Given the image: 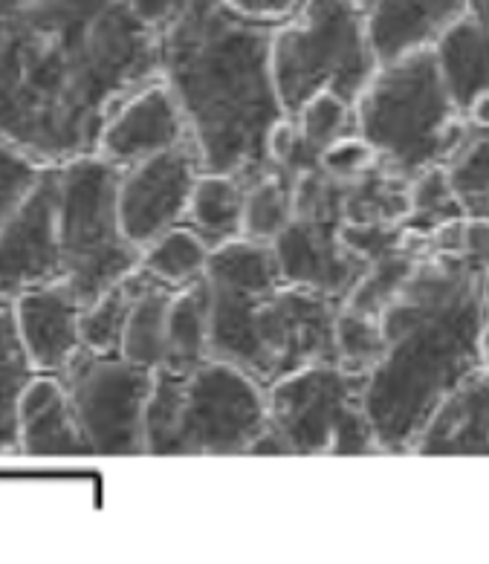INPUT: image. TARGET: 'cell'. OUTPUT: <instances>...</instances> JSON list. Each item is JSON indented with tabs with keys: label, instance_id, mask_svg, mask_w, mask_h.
I'll use <instances>...</instances> for the list:
<instances>
[{
	"label": "cell",
	"instance_id": "2e32d148",
	"mask_svg": "<svg viewBox=\"0 0 489 564\" xmlns=\"http://www.w3.org/2000/svg\"><path fill=\"white\" fill-rule=\"evenodd\" d=\"M18 455L87 457L90 443L76 420L64 379L35 373L18 402Z\"/></svg>",
	"mask_w": 489,
	"mask_h": 564
},
{
	"label": "cell",
	"instance_id": "4316f807",
	"mask_svg": "<svg viewBox=\"0 0 489 564\" xmlns=\"http://www.w3.org/2000/svg\"><path fill=\"white\" fill-rule=\"evenodd\" d=\"M290 217H293V206H290L287 169H270L261 177L249 180L247 194H243V238L272 243L284 232Z\"/></svg>",
	"mask_w": 489,
	"mask_h": 564
},
{
	"label": "cell",
	"instance_id": "5bb4252c",
	"mask_svg": "<svg viewBox=\"0 0 489 564\" xmlns=\"http://www.w3.org/2000/svg\"><path fill=\"white\" fill-rule=\"evenodd\" d=\"M183 142H192L183 110L174 99L172 87L163 78H154L110 113L96 154L117 169H131L148 156L163 154Z\"/></svg>",
	"mask_w": 489,
	"mask_h": 564
},
{
	"label": "cell",
	"instance_id": "4dcf8cb0",
	"mask_svg": "<svg viewBox=\"0 0 489 564\" xmlns=\"http://www.w3.org/2000/svg\"><path fill=\"white\" fill-rule=\"evenodd\" d=\"M336 362L354 373H368L382 356V330L380 316H366V313H354L348 307H339L336 313Z\"/></svg>",
	"mask_w": 489,
	"mask_h": 564
},
{
	"label": "cell",
	"instance_id": "83f0119b",
	"mask_svg": "<svg viewBox=\"0 0 489 564\" xmlns=\"http://www.w3.org/2000/svg\"><path fill=\"white\" fill-rule=\"evenodd\" d=\"M409 200H412V209L405 215L403 229L426 243L443 224H449L455 217H466L455 197L446 165H432V169L414 174L409 180Z\"/></svg>",
	"mask_w": 489,
	"mask_h": 564
},
{
	"label": "cell",
	"instance_id": "f546056e",
	"mask_svg": "<svg viewBox=\"0 0 489 564\" xmlns=\"http://www.w3.org/2000/svg\"><path fill=\"white\" fill-rule=\"evenodd\" d=\"M295 122L304 140V163L311 165L316 154L336 137L354 131V105L334 90H318L295 110Z\"/></svg>",
	"mask_w": 489,
	"mask_h": 564
},
{
	"label": "cell",
	"instance_id": "f35d334b",
	"mask_svg": "<svg viewBox=\"0 0 489 564\" xmlns=\"http://www.w3.org/2000/svg\"><path fill=\"white\" fill-rule=\"evenodd\" d=\"M469 15L478 18L489 30V0H469Z\"/></svg>",
	"mask_w": 489,
	"mask_h": 564
},
{
	"label": "cell",
	"instance_id": "d4e9b609",
	"mask_svg": "<svg viewBox=\"0 0 489 564\" xmlns=\"http://www.w3.org/2000/svg\"><path fill=\"white\" fill-rule=\"evenodd\" d=\"M209 256V243L192 226L180 224L142 249L140 267L151 279L163 281V284L186 286L203 279Z\"/></svg>",
	"mask_w": 489,
	"mask_h": 564
},
{
	"label": "cell",
	"instance_id": "8fae6325",
	"mask_svg": "<svg viewBox=\"0 0 489 564\" xmlns=\"http://www.w3.org/2000/svg\"><path fill=\"white\" fill-rule=\"evenodd\" d=\"M345 183L330 180L318 203L304 215H293L284 232L272 240L281 275L293 284L313 286L318 293L345 302L368 263L350 256L343 243Z\"/></svg>",
	"mask_w": 489,
	"mask_h": 564
},
{
	"label": "cell",
	"instance_id": "8d00e7d4",
	"mask_svg": "<svg viewBox=\"0 0 489 564\" xmlns=\"http://www.w3.org/2000/svg\"><path fill=\"white\" fill-rule=\"evenodd\" d=\"M466 117H469L472 128H478V131H489V94H483L481 99L475 101Z\"/></svg>",
	"mask_w": 489,
	"mask_h": 564
},
{
	"label": "cell",
	"instance_id": "ac0fdd59",
	"mask_svg": "<svg viewBox=\"0 0 489 564\" xmlns=\"http://www.w3.org/2000/svg\"><path fill=\"white\" fill-rule=\"evenodd\" d=\"M412 455H489V365L437 405Z\"/></svg>",
	"mask_w": 489,
	"mask_h": 564
},
{
	"label": "cell",
	"instance_id": "cb8c5ba5",
	"mask_svg": "<svg viewBox=\"0 0 489 564\" xmlns=\"http://www.w3.org/2000/svg\"><path fill=\"white\" fill-rule=\"evenodd\" d=\"M35 373L18 336L12 304L0 302V455L18 452V402Z\"/></svg>",
	"mask_w": 489,
	"mask_h": 564
},
{
	"label": "cell",
	"instance_id": "8992f818",
	"mask_svg": "<svg viewBox=\"0 0 489 564\" xmlns=\"http://www.w3.org/2000/svg\"><path fill=\"white\" fill-rule=\"evenodd\" d=\"M354 131L380 154V163L412 180L432 165H446L475 131L443 85L435 53L380 64L354 101Z\"/></svg>",
	"mask_w": 489,
	"mask_h": 564
},
{
	"label": "cell",
	"instance_id": "ba28073f",
	"mask_svg": "<svg viewBox=\"0 0 489 564\" xmlns=\"http://www.w3.org/2000/svg\"><path fill=\"white\" fill-rule=\"evenodd\" d=\"M55 171L62 281L87 307L140 267L142 249L124 238L119 224L117 188L122 169L99 154H85L55 165Z\"/></svg>",
	"mask_w": 489,
	"mask_h": 564
},
{
	"label": "cell",
	"instance_id": "1f68e13d",
	"mask_svg": "<svg viewBox=\"0 0 489 564\" xmlns=\"http://www.w3.org/2000/svg\"><path fill=\"white\" fill-rule=\"evenodd\" d=\"M377 163H380L377 148L357 131H348L343 137H336L334 142H327L316 154V160H313V165L322 174H327L330 180H343V183L345 180L362 177Z\"/></svg>",
	"mask_w": 489,
	"mask_h": 564
},
{
	"label": "cell",
	"instance_id": "d6986e66",
	"mask_svg": "<svg viewBox=\"0 0 489 564\" xmlns=\"http://www.w3.org/2000/svg\"><path fill=\"white\" fill-rule=\"evenodd\" d=\"M432 53L449 96L460 113H469L475 101L489 94V30L466 12L443 32Z\"/></svg>",
	"mask_w": 489,
	"mask_h": 564
},
{
	"label": "cell",
	"instance_id": "ffe728a7",
	"mask_svg": "<svg viewBox=\"0 0 489 564\" xmlns=\"http://www.w3.org/2000/svg\"><path fill=\"white\" fill-rule=\"evenodd\" d=\"M243 194L247 183L224 171H200L192 200H188L186 224L200 235L211 249L226 240L241 238Z\"/></svg>",
	"mask_w": 489,
	"mask_h": 564
},
{
	"label": "cell",
	"instance_id": "3957f363",
	"mask_svg": "<svg viewBox=\"0 0 489 564\" xmlns=\"http://www.w3.org/2000/svg\"><path fill=\"white\" fill-rule=\"evenodd\" d=\"M224 0H186L160 39V78L172 87L203 171L243 183L270 171L264 137L284 117L272 78V35Z\"/></svg>",
	"mask_w": 489,
	"mask_h": 564
},
{
	"label": "cell",
	"instance_id": "6da1fadb",
	"mask_svg": "<svg viewBox=\"0 0 489 564\" xmlns=\"http://www.w3.org/2000/svg\"><path fill=\"white\" fill-rule=\"evenodd\" d=\"M154 78L160 39L122 0H0V140L39 165L96 154Z\"/></svg>",
	"mask_w": 489,
	"mask_h": 564
},
{
	"label": "cell",
	"instance_id": "f1b7e54d",
	"mask_svg": "<svg viewBox=\"0 0 489 564\" xmlns=\"http://www.w3.org/2000/svg\"><path fill=\"white\" fill-rule=\"evenodd\" d=\"M446 171L464 215L489 224V131L475 128L458 154L446 163Z\"/></svg>",
	"mask_w": 489,
	"mask_h": 564
},
{
	"label": "cell",
	"instance_id": "7c38bea8",
	"mask_svg": "<svg viewBox=\"0 0 489 564\" xmlns=\"http://www.w3.org/2000/svg\"><path fill=\"white\" fill-rule=\"evenodd\" d=\"M200 171V160L192 142L122 169L117 206L124 238L137 249H145L163 232L186 224L188 200Z\"/></svg>",
	"mask_w": 489,
	"mask_h": 564
},
{
	"label": "cell",
	"instance_id": "30bf717a",
	"mask_svg": "<svg viewBox=\"0 0 489 564\" xmlns=\"http://www.w3.org/2000/svg\"><path fill=\"white\" fill-rule=\"evenodd\" d=\"M58 377L64 379L90 452L105 457L145 455V405L154 371L119 350L82 348Z\"/></svg>",
	"mask_w": 489,
	"mask_h": 564
},
{
	"label": "cell",
	"instance_id": "e575fe53",
	"mask_svg": "<svg viewBox=\"0 0 489 564\" xmlns=\"http://www.w3.org/2000/svg\"><path fill=\"white\" fill-rule=\"evenodd\" d=\"M224 3L258 24H284L302 9L304 0H224Z\"/></svg>",
	"mask_w": 489,
	"mask_h": 564
},
{
	"label": "cell",
	"instance_id": "4fadbf2b",
	"mask_svg": "<svg viewBox=\"0 0 489 564\" xmlns=\"http://www.w3.org/2000/svg\"><path fill=\"white\" fill-rule=\"evenodd\" d=\"M62 281L58 243V171L44 165L24 200L0 226V302L30 286Z\"/></svg>",
	"mask_w": 489,
	"mask_h": 564
},
{
	"label": "cell",
	"instance_id": "277c9868",
	"mask_svg": "<svg viewBox=\"0 0 489 564\" xmlns=\"http://www.w3.org/2000/svg\"><path fill=\"white\" fill-rule=\"evenodd\" d=\"M209 356L270 388L307 365L336 362V313L343 302L281 275L272 243L232 238L211 249Z\"/></svg>",
	"mask_w": 489,
	"mask_h": 564
},
{
	"label": "cell",
	"instance_id": "5b68a950",
	"mask_svg": "<svg viewBox=\"0 0 489 564\" xmlns=\"http://www.w3.org/2000/svg\"><path fill=\"white\" fill-rule=\"evenodd\" d=\"M267 423V388L218 356L156 368L145 405V455H249Z\"/></svg>",
	"mask_w": 489,
	"mask_h": 564
},
{
	"label": "cell",
	"instance_id": "44dd1931",
	"mask_svg": "<svg viewBox=\"0 0 489 564\" xmlns=\"http://www.w3.org/2000/svg\"><path fill=\"white\" fill-rule=\"evenodd\" d=\"M177 286H169L148 275L145 286L137 295L128 322H124L119 354L142 368H163L169 359V304Z\"/></svg>",
	"mask_w": 489,
	"mask_h": 564
},
{
	"label": "cell",
	"instance_id": "e0dca14e",
	"mask_svg": "<svg viewBox=\"0 0 489 564\" xmlns=\"http://www.w3.org/2000/svg\"><path fill=\"white\" fill-rule=\"evenodd\" d=\"M466 12L469 0H373L366 12V32L377 64L432 50Z\"/></svg>",
	"mask_w": 489,
	"mask_h": 564
},
{
	"label": "cell",
	"instance_id": "9a60e30c",
	"mask_svg": "<svg viewBox=\"0 0 489 564\" xmlns=\"http://www.w3.org/2000/svg\"><path fill=\"white\" fill-rule=\"evenodd\" d=\"M12 318L39 373H62L82 345V310L67 281L30 286L12 299Z\"/></svg>",
	"mask_w": 489,
	"mask_h": 564
},
{
	"label": "cell",
	"instance_id": "74e56055",
	"mask_svg": "<svg viewBox=\"0 0 489 564\" xmlns=\"http://www.w3.org/2000/svg\"><path fill=\"white\" fill-rule=\"evenodd\" d=\"M483 310H487V327H483V359L489 365V263L483 270Z\"/></svg>",
	"mask_w": 489,
	"mask_h": 564
},
{
	"label": "cell",
	"instance_id": "d590c367",
	"mask_svg": "<svg viewBox=\"0 0 489 564\" xmlns=\"http://www.w3.org/2000/svg\"><path fill=\"white\" fill-rule=\"evenodd\" d=\"M122 3L140 24H145L148 30H154L160 35L177 18L186 0H122Z\"/></svg>",
	"mask_w": 489,
	"mask_h": 564
},
{
	"label": "cell",
	"instance_id": "7402d4cb",
	"mask_svg": "<svg viewBox=\"0 0 489 564\" xmlns=\"http://www.w3.org/2000/svg\"><path fill=\"white\" fill-rule=\"evenodd\" d=\"M345 224H403L409 200V177L377 163L362 177L345 180Z\"/></svg>",
	"mask_w": 489,
	"mask_h": 564
},
{
	"label": "cell",
	"instance_id": "484cf974",
	"mask_svg": "<svg viewBox=\"0 0 489 564\" xmlns=\"http://www.w3.org/2000/svg\"><path fill=\"white\" fill-rule=\"evenodd\" d=\"M145 281L148 272L142 267H137L124 279H119L117 284L108 286L94 304H87L82 310V345L85 348L99 350V354H113V350H119L128 313H131L133 302H137V295L145 286Z\"/></svg>",
	"mask_w": 489,
	"mask_h": 564
},
{
	"label": "cell",
	"instance_id": "52a82bcc",
	"mask_svg": "<svg viewBox=\"0 0 489 564\" xmlns=\"http://www.w3.org/2000/svg\"><path fill=\"white\" fill-rule=\"evenodd\" d=\"M377 67L366 15L354 0H304L272 35V78L290 117L318 90H334L354 105Z\"/></svg>",
	"mask_w": 489,
	"mask_h": 564
},
{
	"label": "cell",
	"instance_id": "7a4b0ae2",
	"mask_svg": "<svg viewBox=\"0 0 489 564\" xmlns=\"http://www.w3.org/2000/svg\"><path fill=\"white\" fill-rule=\"evenodd\" d=\"M483 270L466 252H428L380 313L382 356L366 373V411L380 452H412L446 397L481 371Z\"/></svg>",
	"mask_w": 489,
	"mask_h": 564
},
{
	"label": "cell",
	"instance_id": "603a6c76",
	"mask_svg": "<svg viewBox=\"0 0 489 564\" xmlns=\"http://www.w3.org/2000/svg\"><path fill=\"white\" fill-rule=\"evenodd\" d=\"M209 356V286L206 279L177 286L169 304V359L163 368H188Z\"/></svg>",
	"mask_w": 489,
	"mask_h": 564
},
{
	"label": "cell",
	"instance_id": "d6a6232c",
	"mask_svg": "<svg viewBox=\"0 0 489 564\" xmlns=\"http://www.w3.org/2000/svg\"><path fill=\"white\" fill-rule=\"evenodd\" d=\"M41 169L44 165H39L35 160L21 154L18 148L7 145V142L0 140V226L12 215L18 203L24 200V194L39 180Z\"/></svg>",
	"mask_w": 489,
	"mask_h": 564
},
{
	"label": "cell",
	"instance_id": "9c48e42d",
	"mask_svg": "<svg viewBox=\"0 0 489 564\" xmlns=\"http://www.w3.org/2000/svg\"><path fill=\"white\" fill-rule=\"evenodd\" d=\"M267 417L284 455H380L366 411V373L316 362L267 388Z\"/></svg>",
	"mask_w": 489,
	"mask_h": 564
},
{
	"label": "cell",
	"instance_id": "836d02e7",
	"mask_svg": "<svg viewBox=\"0 0 489 564\" xmlns=\"http://www.w3.org/2000/svg\"><path fill=\"white\" fill-rule=\"evenodd\" d=\"M264 151L272 169H298L304 163V140L295 117L284 113L272 122L264 137Z\"/></svg>",
	"mask_w": 489,
	"mask_h": 564
}]
</instances>
